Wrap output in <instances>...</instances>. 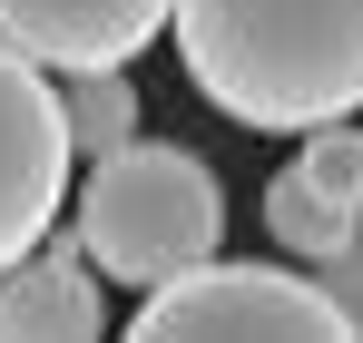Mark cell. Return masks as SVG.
Instances as JSON below:
<instances>
[{
    "label": "cell",
    "mask_w": 363,
    "mask_h": 343,
    "mask_svg": "<svg viewBox=\"0 0 363 343\" xmlns=\"http://www.w3.org/2000/svg\"><path fill=\"white\" fill-rule=\"evenodd\" d=\"M265 235L295 265H324L344 235H363V128L354 118L304 128V147L265 176Z\"/></svg>",
    "instance_id": "5"
},
{
    "label": "cell",
    "mask_w": 363,
    "mask_h": 343,
    "mask_svg": "<svg viewBox=\"0 0 363 343\" xmlns=\"http://www.w3.org/2000/svg\"><path fill=\"white\" fill-rule=\"evenodd\" d=\"M138 334L147 343H196V334H275V343H344L334 294L314 285V265H186L167 285L138 294Z\"/></svg>",
    "instance_id": "3"
},
{
    "label": "cell",
    "mask_w": 363,
    "mask_h": 343,
    "mask_svg": "<svg viewBox=\"0 0 363 343\" xmlns=\"http://www.w3.org/2000/svg\"><path fill=\"white\" fill-rule=\"evenodd\" d=\"M79 255L99 265V285H167L186 265H206L216 245H226V186L216 167L196 157V147H167V137H128L108 157H89L79 176Z\"/></svg>",
    "instance_id": "2"
},
{
    "label": "cell",
    "mask_w": 363,
    "mask_h": 343,
    "mask_svg": "<svg viewBox=\"0 0 363 343\" xmlns=\"http://www.w3.org/2000/svg\"><path fill=\"white\" fill-rule=\"evenodd\" d=\"M314 285L334 294V314H344V343H363V235H344V245L314 265Z\"/></svg>",
    "instance_id": "9"
},
{
    "label": "cell",
    "mask_w": 363,
    "mask_h": 343,
    "mask_svg": "<svg viewBox=\"0 0 363 343\" xmlns=\"http://www.w3.org/2000/svg\"><path fill=\"white\" fill-rule=\"evenodd\" d=\"M0 334H10V343H89V334H108L99 265L79 255L69 226H50L30 255L0 265Z\"/></svg>",
    "instance_id": "7"
},
{
    "label": "cell",
    "mask_w": 363,
    "mask_h": 343,
    "mask_svg": "<svg viewBox=\"0 0 363 343\" xmlns=\"http://www.w3.org/2000/svg\"><path fill=\"white\" fill-rule=\"evenodd\" d=\"M69 206V128H60V89L40 59H20L0 40V265L30 255Z\"/></svg>",
    "instance_id": "4"
},
{
    "label": "cell",
    "mask_w": 363,
    "mask_h": 343,
    "mask_svg": "<svg viewBox=\"0 0 363 343\" xmlns=\"http://www.w3.org/2000/svg\"><path fill=\"white\" fill-rule=\"evenodd\" d=\"M60 128H69V157H108L138 137V89L118 69H60Z\"/></svg>",
    "instance_id": "8"
},
{
    "label": "cell",
    "mask_w": 363,
    "mask_h": 343,
    "mask_svg": "<svg viewBox=\"0 0 363 343\" xmlns=\"http://www.w3.org/2000/svg\"><path fill=\"white\" fill-rule=\"evenodd\" d=\"M177 0H0V40L40 69H128Z\"/></svg>",
    "instance_id": "6"
},
{
    "label": "cell",
    "mask_w": 363,
    "mask_h": 343,
    "mask_svg": "<svg viewBox=\"0 0 363 343\" xmlns=\"http://www.w3.org/2000/svg\"><path fill=\"white\" fill-rule=\"evenodd\" d=\"M186 89L255 137H304L363 108V0H177Z\"/></svg>",
    "instance_id": "1"
}]
</instances>
